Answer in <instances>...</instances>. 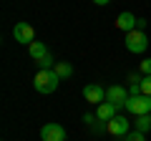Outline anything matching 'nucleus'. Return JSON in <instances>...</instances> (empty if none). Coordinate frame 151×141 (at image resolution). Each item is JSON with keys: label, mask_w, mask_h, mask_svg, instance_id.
Instances as JSON below:
<instances>
[{"label": "nucleus", "mask_w": 151, "mask_h": 141, "mask_svg": "<svg viewBox=\"0 0 151 141\" xmlns=\"http://www.w3.org/2000/svg\"><path fill=\"white\" fill-rule=\"evenodd\" d=\"M58 83H60V78L55 76V70H38L33 86H35L38 93H53L58 88Z\"/></svg>", "instance_id": "obj_1"}, {"label": "nucleus", "mask_w": 151, "mask_h": 141, "mask_svg": "<svg viewBox=\"0 0 151 141\" xmlns=\"http://www.w3.org/2000/svg\"><path fill=\"white\" fill-rule=\"evenodd\" d=\"M126 48H129L131 53H144V50L149 48V38H146V33L144 30L126 33Z\"/></svg>", "instance_id": "obj_2"}, {"label": "nucleus", "mask_w": 151, "mask_h": 141, "mask_svg": "<svg viewBox=\"0 0 151 141\" xmlns=\"http://www.w3.org/2000/svg\"><path fill=\"white\" fill-rule=\"evenodd\" d=\"M13 38H15L18 43H23V45H30V43H35V30H33L30 23H15Z\"/></svg>", "instance_id": "obj_3"}, {"label": "nucleus", "mask_w": 151, "mask_h": 141, "mask_svg": "<svg viewBox=\"0 0 151 141\" xmlns=\"http://www.w3.org/2000/svg\"><path fill=\"white\" fill-rule=\"evenodd\" d=\"M129 96H131V93L126 91L124 86H111V88H106V101L113 103L116 109H124L126 101H129Z\"/></svg>", "instance_id": "obj_4"}, {"label": "nucleus", "mask_w": 151, "mask_h": 141, "mask_svg": "<svg viewBox=\"0 0 151 141\" xmlns=\"http://www.w3.org/2000/svg\"><path fill=\"white\" fill-rule=\"evenodd\" d=\"M83 98H86L88 103L101 106V103L106 101V88H101L98 83H88V86H83Z\"/></svg>", "instance_id": "obj_5"}, {"label": "nucleus", "mask_w": 151, "mask_h": 141, "mask_svg": "<svg viewBox=\"0 0 151 141\" xmlns=\"http://www.w3.org/2000/svg\"><path fill=\"white\" fill-rule=\"evenodd\" d=\"M40 139L43 141H65V129L60 124H45L40 129Z\"/></svg>", "instance_id": "obj_6"}, {"label": "nucleus", "mask_w": 151, "mask_h": 141, "mask_svg": "<svg viewBox=\"0 0 151 141\" xmlns=\"http://www.w3.org/2000/svg\"><path fill=\"white\" fill-rule=\"evenodd\" d=\"M108 134L111 136H126L129 134V119L126 116H113L108 121Z\"/></svg>", "instance_id": "obj_7"}, {"label": "nucleus", "mask_w": 151, "mask_h": 141, "mask_svg": "<svg viewBox=\"0 0 151 141\" xmlns=\"http://www.w3.org/2000/svg\"><path fill=\"white\" fill-rule=\"evenodd\" d=\"M136 20H139V18H136L134 13H121V15L116 18V28L124 30V33H131V30H136Z\"/></svg>", "instance_id": "obj_8"}, {"label": "nucleus", "mask_w": 151, "mask_h": 141, "mask_svg": "<svg viewBox=\"0 0 151 141\" xmlns=\"http://www.w3.org/2000/svg\"><path fill=\"white\" fill-rule=\"evenodd\" d=\"M96 116H98V119H101V121H111L113 116H119V109H116L113 103L103 101L101 106H98V109H96Z\"/></svg>", "instance_id": "obj_9"}, {"label": "nucleus", "mask_w": 151, "mask_h": 141, "mask_svg": "<svg viewBox=\"0 0 151 141\" xmlns=\"http://www.w3.org/2000/svg\"><path fill=\"white\" fill-rule=\"evenodd\" d=\"M28 50H30V58L33 60H40L43 55H48V48H45V43H40V40L30 43V45H28Z\"/></svg>", "instance_id": "obj_10"}, {"label": "nucleus", "mask_w": 151, "mask_h": 141, "mask_svg": "<svg viewBox=\"0 0 151 141\" xmlns=\"http://www.w3.org/2000/svg\"><path fill=\"white\" fill-rule=\"evenodd\" d=\"M53 70H55V76H58V78H70V76H73V68H70V63H65V60H58Z\"/></svg>", "instance_id": "obj_11"}, {"label": "nucleus", "mask_w": 151, "mask_h": 141, "mask_svg": "<svg viewBox=\"0 0 151 141\" xmlns=\"http://www.w3.org/2000/svg\"><path fill=\"white\" fill-rule=\"evenodd\" d=\"M136 131H141V134H146V131H151V114L136 116Z\"/></svg>", "instance_id": "obj_12"}, {"label": "nucleus", "mask_w": 151, "mask_h": 141, "mask_svg": "<svg viewBox=\"0 0 151 141\" xmlns=\"http://www.w3.org/2000/svg\"><path fill=\"white\" fill-rule=\"evenodd\" d=\"M35 63H38V68H40V70H53L55 68V58H53V55H43V58H40V60H35Z\"/></svg>", "instance_id": "obj_13"}, {"label": "nucleus", "mask_w": 151, "mask_h": 141, "mask_svg": "<svg viewBox=\"0 0 151 141\" xmlns=\"http://www.w3.org/2000/svg\"><path fill=\"white\" fill-rule=\"evenodd\" d=\"M91 131H93V134H106V131H108V121H101V119H98L96 124L91 126Z\"/></svg>", "instance_id": "obj_14"}, {"label": "nucleus", "mask_w": 151, "mask_h": 141, "mask_svg": "<svg viewBox=\"0 0 151 141\" xmlns=\"http://www.w3.org/2000/svg\"><path fill=\"white\" fill-rule=\"evenodd\" d=\"M141 96H151V76L141 78Z\"/></svg>", "instance_id": "obj_15"}, {"label": "nucleus", "mask_w": 151, "mask_h": 141, "mask_svg": "<svg viewBox=\"0 0 151 141\" xmlns=\"http://www.w3.org/2000/svg\"><path fill=\"white\" fill-rule=\"evenodd\" d=\"M124 141H146V136L141 134V131H129V134L124 136Z\"/></svg>", "instance_id": "obj_16"}, {"label": "nucleus", "mask_w": 151, "mask_h": 141, "mask_svg": "<svg viewBox=\"0 0 151 141\" xmlns=\"http://www.w3.org/2000/svg\"><path fill=\"white\" fill-rule=\"evenodd\" d=\"M141 73H144V76H151V58L141 60Z\"/></svg>", "instance_id": "obj_17"}, {"label": "nucleus", "mask_w": 151, "mask_h": 141, "mask_svg": "<svg viewBox=\"0 0 151 141\" xmlns=\"http://www.w3.org/2000/svg\"><path fill=\"white\" fill-rule=\"evenodd\" d=\"M96 121H98V116H93V114H86V116H83V124H86L88 129H91V126L96 124Z\"/></svg>", "instance_id": "obj_18"}, {"label": "nucleus", "mask_w": 151, "mask_h": 141, "mask_svg": "<svg viewBox=\"0 0 151 141\" xmlns=\"http://www.w3.org/2000/svg\"><path fill=\"white\" fill-rule=\"evenodd\" d=\"M144 28H146V20H144V18H139V20H136V30H144Z\"/></svg>", "instance_id": "obj_19"}, {"label": "nucleus", "mask_w": 151, "mask_h": 141, "mask_svg": "<svg viewBox=\"0 0 151 141\" xmlns=\"http://www.w3.org/2000/svg\"><path fill=\"white\" fill-rule=\"evenodd\" d=\"M93 3H96V5H108L111 0H93Z\"/></svg>", "instance_id": "obj_20"}]
</instances>
